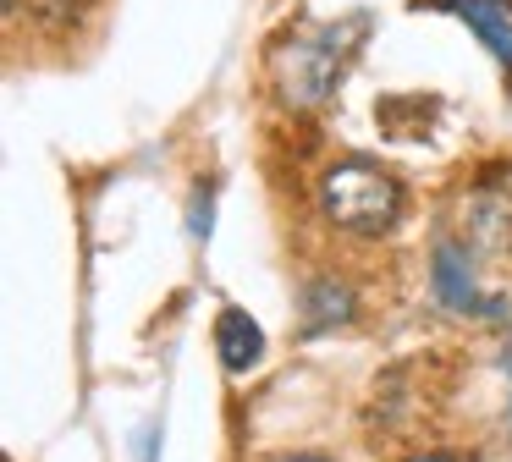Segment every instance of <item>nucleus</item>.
<instances>
[{
  "instance_id": "1",
  "label": "nucleus",
  "mask_w": 512,
  "mask_h": 462,
  "mask_svg": "<svg viewBox=\"0 0 512 462\" xmlns=\"http://www.w3.org/2000/svg\"><path fill=\"white\" fill-rule=\"evenodd\" d=\"M320 209L331 226L353 231V237H380L402 215V187L391 171L369 160H342L320 176Z\"/></svg>"
},
{
  "instance_id": "2",
  "label": "nucleus",
  "mask_w": 512,
  "mask_h": 462,
  "mask_svg": "<svg viewBox=\"0 0 512 462\" xmlns=\"http://www.w3.org/2000/svg\"><path fill=\"white\" fill-rule=\"evenodd\" d=\"M358 33H364V17H347L342 28H320V33L292 39L287 66H281V88H287V99H298V105H320V99L336 88V77H342V61H347V50L358 44Z\"/></svg>"
},
{
  "instance_id": "3",
  "label": "nucleus",
  "mask_w": 512,
  "mask_h": 462,
  "mask_svg": "<svg viewBox=\"0 0 512 462\" xmlns=\"http://www.w3.org/2000/svg\"><path fill=\"white\" fill-rule=\"evenodd\" d=\"M419 6H441L452 17H463L474 28V39H485V50L512 77V0H419Z\"/></svg>"
},
{
  "instance_id": "4",
  "label": "nucleus",
  "mask_w": 512,
  "mask_h": 462,
  "mask_svg": "<svg viewBox=\"0 0 512 462\" xmlns=\"http://www.w3.org/2000/svg\"><path fill=\"white\" fill-rule=\"evenodd\" d=\"M215 352H221V363L232 374H243L248 363H259L265 336H259V325L243 314V308H221V319H215Z\"/></svg>"
},
{
  "instance_id": "5",
  "label": "nucleus",
  "mask_w": 512,
  "mask_h": 462,
  "mask_svg": "<svg viewBox=\"0 0 512 462\" xmlns=\"http://www.w3.org/2000/svg\"><path fill=\"white\" fill-rule=\"evenodd\" d=\"M435 292L452 308H479L474 264H468V253L457 248V242H441V248H435Z\"/></svg>"
},
{
  "instance_id": "6",
  "label": "nucleus",
  "mask_w": 512,
  "mask_h": 462,
  "mask_svg": "<svg viewBox=\"0 0 512 462\" xmlns=\"http://www.w3.org/2000/svg\"><path fill=\"white\" fill-rule=\"evenodd\" d=\"M342 319H353V297L342 292V281H314L309 292H303V325L309 330H331L342 325Z\"/></svg>"
},
{
  "instance_id": "7",
  "label": "nucleus",
  "mask_w": 512,
  "mask_h": 462,
  "mask_svg": "<svg viewBox=\"0 0 512 462\" xmlns=\"http://www.w3.org/2000/svg\"><path fill=\"white\" fill-rule=\"evenodd\" d=\"M210 231V187L199 193V204H193V237H204Z\"/></svg>"
},
{
  "instance_id": "8",
  "label": "nucleus",
  "mask_w": 512,
  "mask_h": 462,
  "mask_svg": "<svg viewBox=\"0 0 512 462\" xmlns=\"http://www.w3.org/2000/svg\"><path fill=\"white\" fill-rule=\"evenodd\" d=\"M281 462H320V457H281Z\"/></svg>"
},
{
  "instance_id": "9",
  "label": "nucleus",
  "mask_w": 512,
  "mask_h": 462,
  "mask_svg": "<svg viewBox=\"0 0 512 462\" xmlns=\"http://www.w3.org/2000/svg\"><path fill=\"white\" fill-rule=\"evenodd\" d=\"M419 462H457V457H419Z\"/></svg>"
}]
</instances>
